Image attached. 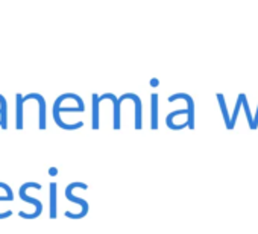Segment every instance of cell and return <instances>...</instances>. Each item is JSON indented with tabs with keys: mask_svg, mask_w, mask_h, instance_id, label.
Here are the masks:
<instances>
[{
	"mask_svg": "<svg viewBox=\"0 0 258 234\" xmlns=\"http://www.w3.org/2000/svg\"><path fill=\"white\" fill-rule=\"evenodd\" d=\"M31 187H32V189H38V190H41V184L31 181V183H25V184L20 187L19 195H20V199H22V201H25V202H28V204L35 205V208H37V210H35L32 214H28V213H25V211H20V213H19V216H20V217H23V219H37V217H40V216H41V213H43V202H41L40 199H35V198L28 196V195H26V190H28V189H31Z\"/></svg>",
	"mask_w": 258,
	"mask_h": 234,
	"instance_id": "obj_1",
	"label": "cell"
},
{
	"mask_svg": "<svg viewBox=\"0 0 258 234\" xmlns=\"http://www.w3.org/2000/svg\"><path fill=\"white\" fill-rule=\"evenodd\" d=\"M75 189H84V190H87L88 189V186L85 184V183H79V181H76V183H70L67 187H66V198L70 201V202H75V204H79L81 207H82V211L81 213H78V214H75V213H70V211H66V216L67 217H70V219H82V217H85L87 216V213H88V202L85 201V199H82V198H78V196H73V190Z\"/></svg>",
	"mask_w": 258,
	"mask_h": 234,
	"instance_id": "obj_2",
	"label": "cell"
},
{
	"mask_svg": "<svg viewBox=\"0 0 258 234\" xmlns=\"http://www.w3.org/2000/svg\"><path fill=\"white\" fill-rule=\"evenodd\" d=\"M178 99H184L187 102V109H188V119H187V127L190 130L195 128V100L190 94L187 93H176V94H172L169 97V102H175Z\"/></svg>",
	"mask_w": 258,
	"mask_h": 234,
	"instance_id": "obj_3",
	"label": "cell"
},
{
	"mask_svg": "<svg viewBox=\"0 0 258 234\" xmlns=\"http://www.w3.org/2000/svg\"><path fill=\"white\" fill-rule=\"evenodd\" d=\"M31 99L38 100V105H40V109H38V128L41 131H44L46 130V100L40 93H29V94L23 96V102L31 100Z\"/></svg>",
	"mask_w": 258,
	"mask_h": 234,
	"instance_id": "obj_4",
	"label": "cell"
},
{
	"mask_svg": "<svg viewBox=\"0 0 258 234\" xmlns=\"http://www.w3.org/2000/svg\"><path fill=\"white\" fill-rule=\"evenodd\" d=\"M126 99H133L134 100V103H136V122H134V127H136V130H142L143 128V124H142V99L136 93H124V94H121L118 97L120 102H123Z\"/></svg>",
	"mask_w": 258,
	"mask_h": 234,
	"instance_id": "obj_5",
	"label": "cell"
},
{
	"mask_svg": "<svg viewBox=\"0 0 258 234\" xmlns=\"http://www.w3.org/2000/svg\"><path fill=\"white\" fill-rule=\"evenodd\" d=\"M105 99H109L112 102V106H114V121H112L114 122V130H120V105H121V102L112 93H105V94L99 96V102H102Z\"/></svg>",
	"mask_w": 258,
	"mask_h": 234,
	"instance_id": "obj_6",
	"label": "cell"
},
{
	"mask_svg": "<svg viewBox=\"0 0 258 234\" xmlns=\"http://www.w3.org/2000/svg\"><path fill=\"white\" fill-rule=\"evenodd\" d=\"M58 184L56 183H50L49 186V216L50 219H56L58 216Z\"/></svg>",
	"mask_w": 258,
	"mask_h": 234,
	"instance_id": "obj_7",
	"label": "cell"
},
{
	"mask_svg": "<svg viewBox=\"0 0 258 234\" xmlns=\"http://www.w3.org/2000/svg\"><path fill=\"white\" fill-rule=\"evenodd\" d=\"M151 106H152V112H151V128L155 131L158 130V94L152 93L151 96Z\"/></svg>",
	"mask_w": 258,
	"mask_h": 234,
	"instance_id": "obj_8",
	"label": "cell"
},
{
	"mask_svg": "<svg viewBox=\"0 0 258 234\" xmlns=\"http://www.w3.org/2000/svg\"><path fill=\"white\" fill-rule=\"evenodd\" d=\"M0 128L8 130V102L4 94H0Z\"/></svg>",
	"mask_w": 258,
	"mask_h": 234,
	"instance_id": "obj_9",
	"label": "cell"
},
{
	"mask_svg": "<svg viewBox=\"0 0 258 234\" xmlns=\"http://www.w3.org/2000/svg\"><path fill=\"white\" fill-rule=\"evenodd\" d=\"M23 96L20 93L16 94V106H17V117H16V128L23 130Z\"/></svg>",
	"mask_w": 258,
	"mask_h": 234,
	"instance_id": "obj_10",
	"label": "cell"
},
{
	"mask_svg": "<svg viewBox=\"0 0 258 234\" xmlns=\"http://www.w3.org/2000/svg\"><path fill=\"white\" fill-rule=\"evenodd\" d=\"M99 105H100L99 94L93 93V124H91V127H93L94 131H97L99 127H100V122H99V119H100V117H99Z\"/></svg>",
	"mask_w": 258,
	"mask_h": 234,
	"instance_id": "obj_11",
	"label": "cell"
},
{
	"mask_svg": "<svg viewBox=\"0 0 258 234\" xmlns=\"http://www.w3.org/2000/svg\"><path fill=\"white\" fill-rule=\"evenodd\" d=\"M217 99H219V103H220V108H222V112H223L225 125H226V128H229V114H228V109H226V105H225V97H223V94L219 93Z\"/></svg>",
	"mask_w": 258,
	"mask_h": 234,
	"instance_id": "obj_12",
	"label": "cell"
},
{
	"mask_svg": "<svg viewBox=\"0 0 258 234\" xmlns=\"http://www.w3.org/2000/svg\"><path fill=\"white\" fill-rule=\"evenodd\" d=\"M241 105L244 108V112H246V117H247V122H249V128L252 130V122H253V115L250 114V109H249V105H247V100H246V96L241 93Z\"/></svg>",
	"mask_w": 258,
	"mask_h": 234,
	"instance_id": "obj_13",
	"label": "cell"
},
{
	"mask_svg": "<svg viewBox=\"0 0 258 234\" xmlns=\"http://www.w3.org/2000/svg\"><path fill=\"white\" fill-rule=\"evenodd\" d=\"M240 106H241V96H238V100H237V103H235L234 114H232V117L229 119V128H228V130H232V128H234V125H235V122H237V115H238Z\"/></svg>",
	"mask_w": 258,
	"mask_h": 234,
	"instance_id": "obj_14",
	"label": "cell"
},
{
	"mask_svg": "<svg viewBox=\"0 0 258 234\" xmlns=\"http://www.w3.org/2000/svg\"><path fill=\"white\" fill-rule=\"evenodd\" d=\"M13 199H14V195H0V201H13ZM10 216H13V211L11 210L0 213V219H7Z\"/></svg>",
	"mask_w": 258,
	"mask_h": 234,
	"instance_id": "obj_15",
	"label": "cell"
},
{
	"mask_svg": "<svg viewBox=\"0 0 258 234\" xmlns=\"http://www.w3.org/2000/svg\"><path fill=\"white\" fill-rule=\"evenodd\" d=\"M256 127H258V109H256V112H255V115H253V122H252V130H256Z\"/></svg>",
	"mask_w": 258,
	"mask_h": 234,
	"instance_id": "obj_16",
	"label": "cell"
},
{
	"mask_svg": "<svg viewBox=\"0 0 258 234\" xmlns=\"http://www.w3.org/2000/svg\"><path fill=\"white\" fill-rule=\"evenodd\" d=\"M56 173H58V169H56V167H50V169H49V175H53V177H55Z\"/></svg>",
	"mask_w": 258,
	"mask_h": 234,
	"instance_id": "obj_17",
	"label": "cell"
},
{
	"mask_svg": "<svg viewBox=\"0 0 258 234\" xmlns=\"http://www.w3.org/2000/svg\"><path fill=\"white\" fill-rule=\"evenodd\" d=\"M151 84H152V87H158L160 81H158V79H152V81H151Z\"/></svg>",
	"mask_w": 258,
	"mask_h": 234,
	"instance_id": "obj_18",
	"label": "cell"
}]
</instances>
